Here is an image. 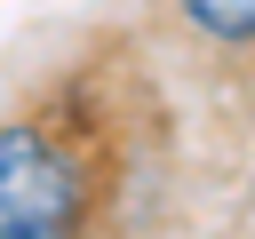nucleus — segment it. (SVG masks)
<instances>
[{"label": "nucleus", "mask_w": 255, "mask_h": 239, "mask_svg": "<svg viewBox=\"0 0 255 239\" xmlns=\"http://www.w3.org/2000/svg\"><path fill=\"white\" fill-rule=\"evenodd\" d=\"M80 167L48 127H0V239H72Z\"/></svg>", "instance_id": "f257e3e1"}, {"label": "nucleus", "mask_w": 255, "mask_h": 239, "mask_svg": "<svg viewBox=\"0 0 255 239\" xmlns=\"http://www.w3.org/2000/svg\"><path fill=\"white\" fill-rule=\"evenodd\" d=\"M207 40H255V0H175Z\"/></svg>", "instance_id": "f03ea898"}]
</instances>
